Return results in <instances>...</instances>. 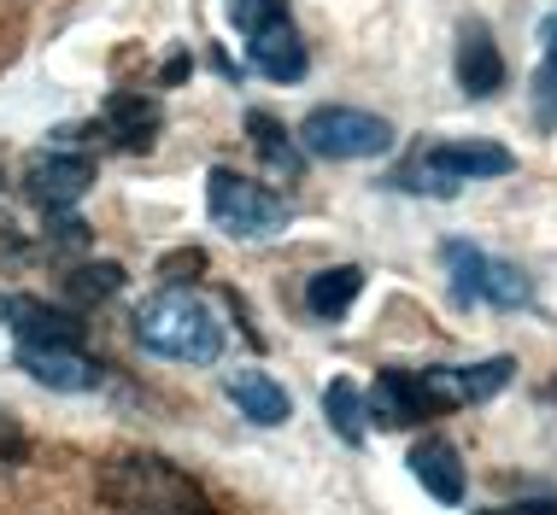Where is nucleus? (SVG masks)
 I'll return each instance as SVG.
<instances>
[{"mask_svg":"<svg viewBox=\"0 0 557 515\" xmlns=\"http://www.w3.org/2000/svg\"><path fill=\"white\" fill-rule=\"evenodd\" d=\"M95 492L112 515H212V498L159 451H117L100 463Z\"/></svg>","mask_w":557,"mask_h":515,"instance_id":"1","label":"nucleus"},{"mask_svg":"<svg viewBox=\"0 0 557 515\" xmlns=\"http://www.w3.org/2000/svg\"><path fill=\"white\" fill-rule=\"evenodd\" d=\"M135 340H141L153 357H171V363H218L223 323L200 293L164 287V293H153L141 311H135Z\"/></svg>","mask_w":557,"mask_h":515,"instance_id":"2","label":"nucleus"},{"mask_svg":"<svg viewBox=\"0 0 557 515\" xmlns=\"http://www.w3.org/2000/svg\"><path fill=\"white\" fill-rule=\"evenodd\" d=\"M394 124L382 112H358V105H318L299 124V147L311 159H335V164H358V159H382L394 153Z\"/></svg>","mask_w":557,"mask_h":515,"instance_id":"3","label":"nucleus"},{"mask_svg":"<svg viewBox=\"0 0 557 515\" xmlns=\"http://www.w3.org/2000/svg\"><path fill=\"white\" fill-rule=\"evenodd\" d=\"M206 211H212V223L235 240H270V235L288 229V200H276L264 181L240 176L230 164H218V171L206 176Z\"/></svg>","mask_w":557,"mask_h":515,"instance_id":"4","label":"nucleus"},{"mask_svg":"<svg viewBox=\"0 0 557 515\" xmlns=\"http://www.w3.org/2000/svg\"><path fill=\"white\" fill-rule=\"evenodd\" d=\"M88 188H95V159L83 153H36L24 164V193L41 211H53V217L77 205Z\"/></svg>","mask_w":557,"mask_h":515,"instance_id":"5","label":"nucleus"},{"mask_svg":"<svg viewBox=\"0 0 557 515\" xmlns=\"http://www.w3.org/2000/svg\"><path fill=\"white\" fill-rule=\"evenodd\" d=\"M247 59L270 83H299L306 77V41H299L288 12H276V18H264L259 29H247Z\"/></svg>","mask_w":557,"mask_h":515,"instance_id":"6","label":"nucleus"},{"mask_svg":"<svg viewBox=\"0 0 557 515\" xmlns=\"http://www.w3.org/2000/svg\"><path fill=\"white\" fill-rule=\"evenodd\" d=\"M18 369L53 392H95L100 387V363L83 357L77 346H18Z\"/></svg>","mask_w":557,"mask_h":515,"instance_id":"7","label":"nucleus"},{"mask_svg":"<svg viewBox=\"0 0 557 515\" xmlns=\"http://www.w3.org/2000/svg\"><path fill=\"white\" fill-rule=\"evenodd\" d=\"M451 71H458V88L475 100L499 95L505 88V59L493 48V29L487 24H463L458 29V53H451Z\"/></svg>","mask_w":557,"mask_h":515,"instance_id":"8","label":"nucleus"},{"mask_svg":"<svg viewBox=\"0 0 557 515\" xmlns=\"http://www.w3.org/2000/svg\"><path fill=\"white\" fill-rule=\"evenodd\" d=\"M411 475H417V487H423L434 504H463V457H458V445L451 439H423V445H411Z\"/></svg>","mask_w":557,"mask_h":515,"instance_id":"9","label":"nucleus"},{"mask_svg":"<svg viewBox=\"0 0 557 515\" xmlns=\"http://www.w3.org/2000/svg\"><path fill=\"white\" fill-rule=\"evenodd\" d=\"M223 392H230V404L247 422H259V428H282V422L294 416V399H288V387L276 381V375H264V369H240L223 381Z\"/></svg>","mask_w":557,"mask_h":515,"instance_id":"10","label":"nucleus"},{"mask_svg":"<svg viewBox=\"0 0 557 515\" xmlns=\"http://www.w3.org/2000/svg\"><path fill=\"white\" fill-rule=\"evenodd\" d=\"M7 323L18 346H83V323L71 311H53L41 305V299H7Z\"/></svg>","mask_w":557,"mask_h":515,"instance_id":"11","label":"nucleus"},{"mask_svg":"<svg viewBox=\"0 0 557 515\" xmlns=\"http://www.w3.org/2000/svg\"><path fill=\"white\" fill-rule=\"evenodd\" d=\"M100 124H107V135L117 147H129V153H147L153 147V135L164 124L159 100L153 95H112L107 105H100Z\"/></svg>","mask_w":557,"mask_h":515,"instance_id":"12","label":"nucleus"},{"mask_svg":"<svg viewBox=\"0 0 557 515\" xmlns=\"http://www.w3.org/2000/svg\"><path fill=\"white\" fill-rule=\"evenodd\" d=\"M364 411H370V422H382V428H417V422H429L423 404H417L411 369H382L375 375V387L364 392Z\"/></svg>","mask_w":557,"mask_h":515,"instance_id":"13","label":"nucleus"},{"mask_svg":"<svg viewBox=\"0 0 557 515\" xmlns=\"http://www.w3.org/2000/svg\"><path fill=\"white\" fill-rule=\"evenodd\" d=\"M364 293V269L358 264H335V269H318V276L306 281V311L323 316V323H341L346 311H352V299Z\"/></svg>","mask_w":557,"mask_h":515,"instance_id":"14","label":"nucleus"},{"mask_svg":"<svg viewBox=\"0 0 557 515\" xmlns=\"http://www.w3.org/2000/svg\"><path fill=\"white\" fill-rule=\"evenodd\" d=\"M247 135H252L259 159H264L276 176H299V171H306V147H299V135H288L270 112H247Z\"/></svg>","mask_w":557,"mask_h":515,"instance_id":"15","label":"nucleus"},{"mask_svg":"<svg viewBox=\"0 0 557 515\" xmlns=\"http://www.w3.org/2000/svg\"><path fill=\"white\" fill-rule=\"evenodd\" d=\"M323 416H329V428H335V434L346 439V445H364L370 411H364V392H358V381L335 375V381L323 387Z\"/></svg>","mask_w":557,"mask_h":515,"instance_id":"16","label":"nucleus"},{"mask_svg":"<svg viewBox=\"0 0 557 515\" xmlns=\"http://www.w3.org/2000/svg\"><path fill=\"white\" fill-rule=\"evenodd\" d=\"M441 258H446V276H451V299H458V305H475L481 287H487V252H475L470 240H446Z\"/></svg>","mask_w":557,"mask_h":515,"instance_id":"17","label":"nucleus"},{"mask_svg":"<svg viewBox=\"0 0 557 515\" xmlns=\"http://www.w3.org/2000/svg\"><path fill=\"white\" fill-rule=\"evenodd\" d=\"M481 299H487V305H499V311H522L534 299V287H529V276H522L517 264L487 258V287H481Z\"/></svg>","mask_w":557,"mask_h":515,"instance_id":"18","label":"nucleus"},{"mask_svg":"<svg viewBox=\"0 0 557 515\" xmlns=\"http://www.w3.org/2000/svg\"><path fill=\"white\" fill-rule=\"evenodd\" d=\"M510 375H517V363H510V357H481V363H470V369H458L463 404H487L493 392L510 387Z\"/></svg>","mask_w":557,"mask_h":515,"instance_id":"19","label":"nucleus"},{"mask_svg":"<svg viewBox=\"0 0 557 515\" xmlns=\"http://www.w3.org/2000/svg\"><path fill=\"white\" fill-rule=\"evenodd\" d=\"M117 287H124V264H77L65 276L71 299H112Z\"/></svg>","mask_w":557,"mask_h":515,"instance_id":"20","label":"nucleus"},{"mask_svg":"<svg viewBox=\"0 0 557 515\" xmlns=\"http://www.w3.org/2000/svg\"><path fill=\"white\" fill-rule=\"evenodd\" d=\"M276 12H288V0H230V24L247 36V29H259L264 18H276Z\"/></svg>","mask_w":557,"mask_h":515,"instance_id":"21","label":"nucleus"},{"mask_svg":"<svg viewBox=\"0 0 557 515\" xmlns=\"http://www.w3.org/2000/svg\"><path fill=\"white\" fill-rule=\"evenodd\" d=\"M24 451H29V439H24V422L12 416L7 404H0V468H7V463H18Z\"/></svg>","mask_w":557,"mask_h":515,"instance_id":"22","label":"nucleus"},{"mask_svg":"<svg viewBox=\"0 0 557 515\" xmlns=\"http://www.w3.org/2000/svg\"><path fill=\"white\" fill-rule=\"evenodd\" d=\"M200 269H206V252H200V247H183V252L159 258V276H164V281H183V276H200Z\"/></svg>","mask_w":557,"mask_h":515,"instance_id":"23","label":"nucleus"},{"mask_svg":"<svg viewBox=\"0 0 557 515\" xmlns=\"http://www.w3.org/2000/svg\"><path fill=\"white\" fill-rule=\"evenodd\" d=\"M534 112H540V124H557V71L552 65H540V77H534Z\"/></svg>","mask_w":557,"mask_h":515,"instance_id":"24","label":"nucleus"},{"mask_svg":"<svg viewBox=\"0 0 557 515\" xmlns=\"http://www.w3.org/2000/svg\"><path fill=\"white\" fill-rule=\"evenodd\" d=\"M481 515H557V498H529V504H510V510H481Z\"/></svg>","mask_w":557,"mask_h":515,"instance_id":"25","label":"nucleus"},{"mask_svg":"<svg viewBox=\"0 0 557 515\" xmlns=\"http://www.w3.org/2000/svg\"><path fill=\"white\" fill-rule=\"evenodd\" d=\"M540 48H546V65L557 71V12H552L546 24H540Z\"/></svg>","mask_w":557,"mask_h":515,"instance_id":"26","label":"nucleus"},{"mask_svg":"<svg viewBox=\"0 0 557 515\" xmlns=\"http://www.w3.org/2000/svg\"><path fill=\"white\" fill-rule=\"evenodd\" d=\"M0 323H7V299H0Z\"/></svg>","mask_w":557,"mask_h":515,"instance_id":"27","label":"nucleus"}]
</instances>
